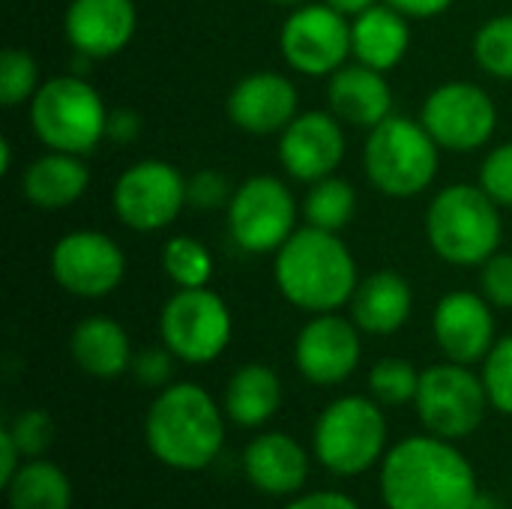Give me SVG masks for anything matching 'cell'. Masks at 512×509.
I'll return each mask as SVG.
<instances>
[{
	"label": "cell",
	"instance_id": "1",
	"mask_svg": "<svg viewBox=\"0 0 512 509\" xmlns=\"http://www.w3.org/2000/svg\"><path fill=\"white\" fill-rule=\"evenodd\" d=\"M381 501L387 509H471L480 495L465 453L438 435H411L381 459Z\"/></svg>",
	"mask_w": 512,
	"mask_h": 509
},
{
	"label": "cell",
	"instance_id": "2",
	"mask_svg": "<svg viewBox=\"0 0 512 509\" xmlns=\"http://www.w3.org/2000/svg\"><path fill=\"white\" fill-rule=\"evenodd\" d=\"M144 441L165 468L204 471L222 453L225 414L204 387L168 384L144 417Z\"/></svg>",
	"mask_w": 512,
	"mask_h": 509
},
{
	"label": "cell",
	"instance_id": "3",
	"mask_svg": "<svg viewBox=\"0 0 512 509\" xmlns=\"http://www.w3.org/2000/svg\"><path fill=\"white\" fill-rule=\"evenodd\" d=\"M273 276L291 306L315 315L336 312L339 306L351 303L360 285L348 246L333 231L312 225L294 231L282 243L276 252Z\"/></svg>",
	"mask_w": 512,
	"mask_h": 509
},
{
	"label": "cell",
	"instance_id": "4",
	"mask_svg": "<svg viewBox=\"0 0 512 509\" xmlns=\"http://www.w3.org/2000/svg\"><path fill=\"white\" fill-rule=\"evenodd\" d=\"M498 201L471 183L441 189L426 213V237L432 249L456 267H483L501 243L504 225Z\"/></svg>",
	"mask_w": 512,
	"mask_h": 509
},
{
	"label": "cell",
	"instance_id": "5",
	"mask_svg": "<svg viewBox=\"0 0 512 509\" xmlns=\"http://www.w3.org/2000/svg\"><path fill=\"white\" fill-rule=\"evenodd\" d=\"M384 405L366 396H342L330 402L312 432V450L321 468L336 477H357L375 468L387 453Z\"/></svg>",
	"mask_w": 512,
	"mask_h": 509
},
{
	"label": "cell",
	"instance_id": "6",
	"mask_svg": "<svg viewBox=\"0 0 512 509\" xmlns=\"http://www.w3.org/2000/svg\"><path fill=\"white\" fill-rule=\"evenodd\" d=\"M30 123L48 150L84 156L105 138L108 111L90 81L78 75H57L30 99Z\"/></svg>",
	"mask_w": 512,
	"mask_h": 509
},
{
	"label": "cell",
	"instance_id": "7",
	"mask_svg": "<svg viewBox=\"0 0 512 509\" xmlns=\"http://www.w3.org/2000/svg\"><path fill=\"white\" fill-rule=\"evenodd\" d=\"M366 174L390 198H414L438 174V144L417 120L390 114L366 138Z\"/></svg>",
	"mask_w": 512,
	"mask_h": 509
},
{
	"label": "cell",
	"instance_id": "8",
	"mask_svg": "<svg viewBox=\"0 0 512 509\" xmlns=\"http://www.w3.org/2000/svg\"><path fill=\"white\" fill-rule=\"evenodd\" d=\"M414 408L429 435L462 441L483 426L489 393L468 366L447 360L420 372Z\"/></svg>",
	"mask_w": 512,
	"mask_h": 509
},
{
	"label": "cell",
	"instance_id": "9",
	"mask_svg": "<svg viewBox=\"0 0 512 509\" xmlns=\"http://www.w3.org/2000/svg\"><path fill=\"white\" fill-rule=\"evenodd\" d=\"M231 312L210 288H180L159 315L162 345L189 366H207L231 342Z\"/></svg>",
	"mask_w": 512,
	"mask_h": 509
},
{
	"label": "cell",
	"instance_id": "10",
	"mask_svg": "<svg viewBox=\"0 0 512 509\" xmlns=\"http://www.w3.org/2000/svg\"><path fill=\"white\" fill-rule=\"evenodd\" d=\"M297 204L288 186L276 177H249L228 201L231 240L252 255L279 252L294 234Z\"/></svg>",
	"mask_w": 512,
	"mask_h": 509
},
{
	"label": "cell",
	"instance_id": "11",
	"mask_svg": "<svg viewBox=\"0 0 512 509\" xmlns=\"http://www.w3.org/2000/svg\"><path fill=\"white\" fill-rule=\"evenodd\" d=\"M117 219L132 231H159L168 228L186 201V177L162 162V159H144L129 165L111 195Z\"/></svg>",
	"mask_w": 512,
	"mask_h": 509
},
{
	"label": "cell",
	"instance_id": "12",
	"mask_svg": "<svg viewBox=\"0 0 512 509\" xmlns=\"http://www.w3.org/2000/svg\"><path fill=\"white\" fill-rule=\"evenodd\" d=\"M279 48L291 69L333 75L351 54V24L330 3H303L282 24Z\"/></svg>",
	"mask_w": 512,
	"mask_h": 509
},
{
	"label": "cell",
	"instance_id": "13",
	"mask_svg": "<svg viewBox=\"0 0 512 509\" xmlns=\"http://www.w3.org/2000/svg\"><path fill=\"white\" fill-rule=\"evenodd\" d=\"M420 123L429 129L438 147L471 153L492 138L498 111L483 87L468 81H453V84H441L426 96Z\"/></svg>",
	"mask_w": 512,
	"mask_h": 509
},
{
	"label": "cell",
	"instance_id": "14",
	"mask_svg": "<svg viewBox=\"0 0 512 509\" xmlns=\"http://www.w3.org/2000/svg\"><path fill=\"white\" fill-rule=\"evenodd\" d=\"M51 276L72 297L99 300L123 282L126 255L102 231H72L51 249Z\"/></svg>",
	"mask_w": 512,
	"mask_h": 509
},
{
	"label": "cell",
	"instance_id": "15",
	"mask_svg": "<svg viewBox=\"0 0 512 509\" xmlns=\"http://www.w3.org/2000/svg\"><path fill=\"white\" fill-rule=\"evenodd\" d=\"M360 327L336 312L315 315L297 336L294 363L315 387H336L360 366Z\"/></svg>",
	"mask_w": 512,
	"mask_h": 509
},
{
	"label": "cell",
	"instance_id": "16",
	"mask_svg": "<svg viewBox=\"0 0 512 509\" xmlns=\"http://www.w3.org/2000/svg\"><path fill=\"white\" fill-rule=\"evenodd\" d=\"M336 114L306 111L297 114L279 138L282 168L303 183H318L330 177L345 159V132Z\"/></svg>",
	"mask_w": 512,
	"mask_h": 509
},
{
	"label": "cell",
	"instance_id": "17",
	"mask_svg": "<svg viewBox=\"0 0 512 509\" xmlns=\"http://www.w3.org/2000/svg\"><path fill=\"white\" fill-rule=\"evenodd\" d=\"M432 333L447 360L462 366L480 363L495 345L492 303L474 291H453L441 297L432 315Z\"/></svg>",
	"mask_w": 512,
	"mask_h": 509
},
{
	"label": "cell",
	"instance_id": "18",
	"mask_svg": "<svg viewBox=\"0 0 512 509\" xmlns=\"http://www.w3.org/2000/svg\"><path fill=\"white\" fill-rule=\"evenodd\" d=\"M135 24L138 15L132 0H72L63 15L69 45L90 60L120 54L135 33Z\"/></svg>",
	"mask_w": 512,
	"mask_h": 509
},
{
	"label": "cell",
	"instance_id": "19",
	"mask_svg": "<svg viewBox=\"0 0 512 509\" xmlns=\"http://www.w3.org/2000/svg\"><path fill=\"white\" fill-rule=\"evenodd\" d=\"M228 117L249 135L282 132L297 117V87L279 72H252L234 84Z\"/></svg>",
	"mask_w": 512,
	"mask_h": 509
},
{
	"label": "cell",
	"instance_id": "20",
	"mask_svg": "<svg viewBox=\"0 0 512 509\" xmlns=\"http://www.w3.org/2000/svg\"><path fill=\"white\" fill-rule=\"evenodd\" d=\"M243 474L261 495L294 498L309 480V453L285 432H264L246 447Z\"/></svg>",
	"mask_w": 512,
	"mask_h": 509
},
{
	"label": "cell",
	"instance_id": "21",
	"mask_svg": "<svg viewBox=\"0 0 512 509\" xmlns=\"http://www.w3.org/2000/svg\"><path fill=\"white\" fill-rule=\"evenodd\" d=\"M327 99L339 120L363 129H375L393 108V90L384 72L363 63L336 69L327 84Z\"/></svg>",
	"mask_w": 512,
	"mask_h": 509
},
{
	"label": "cell",
	"instance_id": "22",
	"mask_svg": "<svg viewBox=\"0 0 512 509\" xmlns=\"http://www.w3.org/2000/svg\"><path fill=\"white\" fill-rule=\"evenodd\" d=\"M411 306L414 294L408 279L393 270H381L357 285L351 297V321L360 327V333L393 336L411 318Z\"/></svg>",
	"mask_w": 512,
	"mask_h": 509
},
{
	"label": "cell",
	"instance_id": "23",
	"mask_svg": "<svg viewBox=\"0 0 512 509\" xmlns=\"http://www.w3.org/2000/svg\"><path fill=\"white\" fill-rule=\"evenodd\" d=\"M69 351L75 366L99 381L120 378L135 357L126 330L105 315H90L78 321V327L69 336Z\"/></svg>",
	"mask_w": 512,
	"mask_h": 509
},
{
	"label": "cell",
	"instance_id": "24",
	"mask_svg": "<svg viewBox=\"0 0 512 509\" xmlns=\"http://www.w3.org/2000/svg\"><path fill=\"white\" fill-rule=\"evenodd\" d=\"M405 18L408 15H402L390 3H375L372 9L360 12L351 24V54L357 57V63L378 72L399 66L411 45V30Z\"/></svg>",
	"mask_w": 512,
	"mask_h": 509
},
{
	"label": "cell",
	"instance_id": "25",
	"mask_svg": "<svg viewBox=\"0 0 512 509\" xmlns=\"http://www.w3.org/2000/svg\"><path fill=\"white\" fill-rule=\"evenodd\" d=\"M90 183V171L75 153L48 150L45 156L33 159L21 177L24 198L39 210H60L75 204Z\"/></svg>",
	"mask_w": 512,
	"mask_h": 509
},
{
	"label": "cell",
	"instance_id": "26",
	"mask_svg": "<svg viewBox=\"0 0 512 509\" xmlns=\"http://www.w3.org/2000/svg\"><path fill=\"white\" fill-rule=\"evenodd\" d=\"M282 405V381L264 363L240 366L225 387V417L240 429H258Z\"/></svg>",
	"mask_w": 512,
	"mask_h": 509
},
{
	"label": "cell",
	"instance_id": "27",
	"mask_svg": "<svg viewBox=\"0 0 512 509\" xmlns=\"http://www.w3.org/2000/svg\"><path fill=\"white\" fill-rule=\"evenodd\" d=\"M3 489L9 509H72V483L48 459H27Z\"/></svg>",
	"mask_w": 512,
	"mask_h": 509
},
{
	"label": "cell",
	"instance_id": "28",
	"mask_svg": "<svg viewBox=\"0 0 512 509\" xmlns=\"http://www.w3.org/2000/svg\"><path fill=\"white\" fill-rule=\"evenodd\" d=\"M357 210V192L348 180L342 177H324L318 183H312L306 201H303V216L312 228L321 231H342Z\"/></svg>",
	"mask_w": 512,
	"mask_h": 509
},
{
	"label": "cell",
	"instance_id": "29",
	"mask_svg": "<svg viewBox=\"0 0 512 509\" xmlns=\"http://www.w3.org/2000/svg\"><path fill=\"white\" fill-rule=\"evenodd\" d=\"M162 270L177 288H207L213 276V255L195 237H171L162 249Z\"/></svg>",
	"mask_w": 512,
	"mask_h": 509
},
{
	"label": "cell",
	"instance_id": "30",
	"mask_svg": "<svg viewBox=\"0 0 512 509\" xmlns=\"http://www.w3.org/2000/svg\"><path fill=\"white\" fill-rule=\"evenodd\" d=\"M420 372L402 357H384L369 372V393L384 408H402L417 399Z\"/></svg>",
	"mask_w": 512,
	"mask_h": 509
},
{
	"label": "cell",
	"instance_id": "31",
	"mask_svg": "<svg viewBox=\"0 0 512 509\" xmlns=\"http://www.w3.org/2000/svg\"><path fill=\"white\" fill-rule=\"evenodd\" d=\"M474 60L492 78L512 81V15L489 18L474 36Z\"/></svg>",
	"mask_w": 512,
	"mask_h": 509
},
{
	"label": "cell",
	"instance_id": "32",
	"mask_svg": "<svg viewBox=\"0 0 512 509\" xmlns=\"http://www.w3.org/2000/svg\"><path fill=\"white\" fill-rule=\"evenodd\" d=\"M39 90V66L24 48H6L0 54V102L15 108L33 99Z\"/></svg>",
	"mask_w": 512,
	"mask_h": 509
},
{
	"label": "cell",
	"instance_id": "33",
	"mask_svg": "<svg viewBox=\"0 0 512 509\" xmlns=\"http://www.w3.org/2000/svg\"><path fill=\"white\" fill-rule=\"evenodd\" d=\"M483 384L489 393V405L512 417V336H504L492 345L483 360Z\"/></svg>",
	"mask_w": 512,
	"mask_h": 509
},
{
	"label": "cell",
	"instance_id": "34",
	"mask_svg": "<svg viewBox=\"0 0 512 509\" xmlns=\"http://www.w3.org/2000/svg\"><path fill=\"white\" fill-rule=\"evenodd\" d=\"M6 429H9L12 441L18 444L24 462H27V459H42V453H45V450L51 447V441H54V420H51L45 411H39V408L21 411Z\"/></svg>",
	"mask_w": 512,
	"mask_h": 509
},
{
	"label": "cell",
	"instance_id": "35",
	"mask_svg": "<svg viewBox=\"0 0 512 509\" xmlns=\"http://www.w3.org/2000/svg\"><path fill=\"white\" fill-rule=\"evenodd\" d=\"M231 186H228V177L222 171H213V168H201L195 171L189 180H186V201L198 210H216V207H225L231 201Z\"/></svg>",
	"mask_w": 512,
	"mask_h": 509
},
{
	"label": "cell",
	"instance_id": "36",
	"mask_svg": "<svg viewBox=\"0 0 512 509\" xmlns=\"http://www.w3.org/2000/svg\"><path fill=\"white\" fill-rule=\"evenodd\" d=\"M480 186L504 207H512V141L495 147L480 171Z\"/></svg>",
	"mask_w": 512,
	"mask_h": 509
},
{
	"label": "cell",
	"instance_id": "37",
	"mask_svg": "<svg viewBox=\"0 0 512 509\" xmlns=\"http://www.w3.org/2000/svg\"><path fill=\"white\" fill-rule=\"evenodd\" d=\"M483 297L498 306V309H512V255L510 252H495L483 264Z\"/></svg>",
	"mask_w": 512,
	"mask_h": 509
},
{
	"label": "cell",
	"instance_id": "38",
	"mask_svg": "<svg viewBox=\"0 0 512 509\" xmlns=\"http://www.w3.org/2000/svg\"><path fill=\"white\" fill-rule=\"evenodd\" d=\"M174 354L162 345V348H144L141 354L132 357V366L129 372L135 375L138 384L144 387H165L171 381V372H174Z\"/></svg>",
	"mask_w": 512,
	"mask_h": 509
},
{
	"label": "cell",
	"instance_id": "39",
	"mask_svg": "<svg viewBox=\"0 0 512 509\" xmlns=\"http://www.w3.org/2000/svg\"><path fill=\"white\" fill-rule=\"evenodd\" d=\"M141 135V117L129 108H117L108 111V123H105V138L114 144H132Z\"/></svg>",
	"mask_w": 512,
	"mask_h": 509
},
{
	"label": "cell",
	"instance_id": "40",
	"mask_svg": "<svg viewBox=\"0 0 512 509\" xmlns=\"http://www.w3.org/2000/svg\"><path fill=\"white\" fill-rule=\"evenodd\" d=\"M282 509H360V504L342 492H312V495H294L288 507Z\"/></svg>",
	"mask_w": 512,
	"mask_h": 509
},
{
	"label": "cell",
	"instance_id": "41",
	"mask_svg": "<svg viewBox=\"0 0 512 509\" xmlns=\"http://www.w3.org/2000/svg\"><path fill=\"white\" fill-rule=\"evenodd\" d=\"M21 465H24V456H21L18 444L12 441L9 429L3 426V429H0V486H6V483L18 474Z\"/></svg>",
	"mask_w": 512,
	"mask_h": 509
},
{
	"label": "cell",
	"instance_id": "42",
	"mask_svg": "<svg viewBox=\"0 0 512 509\" xmlns=\"http://www.w3.org/2000/svg\"><path fill=\"white\" fill-rule=\"evenodd\" d=\"M384 3H390L408 18H432V15L447 12L456 0H384Z\"/></svg>",
	"mask_w": 512,
	"mask_h": 509
},
{
	"label": "cell",
	"instance_id": "43",
	"mask_svg": "<svg viewBox=\"0 0 512 509\" xmlns=\"http://www.w3.org/2000/svg\"><path fill=\"white\" fill-rule=\"evenodd\" d=\"M324 3H330L333 9H339L342 15H360V12H366V9H372L378 0H324Z\"/></svg>",
	"mask_w": 512,
	"mask_h": 509
},
{
	"label": "cell",
	"instance_id": "44",
	"mask_svg": "<svg viewBox=\"0 0 512 509\" xmlns=\"http://www.w3.org/2000/svg\"><path fill=\"white\" fill-rule=\"evenodd\" d=\"M471 509H507L495 495H486V492H480L477 498H474V504H471Z\"/></svg>",
	"mask_w": 512,
	"mask_h": 509
},
{
	"label": "cell",
	"instance_id": "45",
	"mask_svg": "<svg viewBox=\"0 0 512 509\" xmlns=\"http://www.w3.org/2000/svg\"><path fill=\"white\" fill-rule=\"evenodd\" d=\"M273 3H279V6H303L306 0H273Z\"/></svg>",
	"mask_w": 512,
	"mask_h": 509
}]
</instances>
